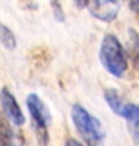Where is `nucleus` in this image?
Returning a JSON list of instances; mask_svg holds the SVG:
<instances>
[{"label":"nucleus","instance_id":"obj_1","mask_svg":"<svg viewBox=\"0 0 139 146\" xmlns=\"http://www.w3.org/2000/svg\"><path fill=\"white\" fill-rule=\"evenodd\" d=\"M99 60L103 67L117 78L123 77L128 68L123 46L112 34H108L103 38L99 49Z\"/></svg>","mask_w":139,"mask_h":146},{"label":"nucleus","instance_id":"obj_2","mask_svg":"<svg viewBox=\"0 0 139 146\" xmlns=\"http://www.w3.org/2000/svg\"><path fill=\"white\" fill-rule=\"evenodd\" d=\"M71 119L79 134L88 146H103L106 133L101 122L80 104L71 108Z\"/></svg>","mask_w":139,"mask_h":146},{"label":"nucleus","instance_id":"obj_3","mask_svg":"<svg viewBox=\"0 0 139 146\" xmlns=\"http://www.w3.org/2000/svg\"><path fill=\"white\" fill-rule=\"evenodd\" d=\"M26 105L35 123L37 139L40 145L45 146L49 143L47 127L51 121V115L42 100L36 93L28 94L26 99Z\"/></svg>","mask_w":139,"mask_h":146},{"label":"nucleus","instance_id":"obj_4","mask_svg":"<svg viewBox=\"0 0 139 146\" xmlns=\"http://www.w3.org/2000/svg\"><path fill=\"white\" fill-rule=\"evenodd\" d=\"M0 105L2 107L5 116L13 125L21 127L25 123L26 118L21 106L18 105L10 90L5 87H3L0 91Z\"/></svg>","mask_w":139,"mask_h":146},{"label":"nucleus","instance_id":"obj_5","mask_svg":"<svg viewBox=\"0 0 139 146\" xmlns=\"http://www.w3.org/2000/svg\"><path fill=\"white\" fill-rule=\"evenodd\" d=\"M121 10L120 0H93L90 12L95 19L103 22H111L117 19Z\"/></svg>","mask_w":139,"mask_h":146},{"label":"nucleus","instance_id":"obj_6","mask_svg":"<svg viewBox=\"0 0 139 146\" xmlns=\"http://www.w3.org/2000/svg\"><path fill=\"white\" fill-rule=\"evenodd\" d=\"M0 146H24V139L14 132L5 115H0Z\"/></svg>","mask_w":139,"mask_h":146},{"label":"nucleus","instance_id":"obj_7","mask_svg":"<svg viewBox=\"0 0 139 146\" xmlns=\"http://www.w3.org/2000/svg\"><path fill=\"white\" fill-rule=\"evenodd\" d=\"M122 117L127 122L130 136L139 145V106L133 103H126Z\"/></svg>","mask_w":139,"mask_h":146},{"label":"nucleus","instance_id":"obj_8","mask_svg":"<svg viewBox=\"0 0 139 146\" xmlns=\"http://www.w3.org/2000/svg\"><path fill=\"white\" fill-rule=\"evenodd\" d=\"M103 96H105V100H106L108 106L111 108V110L115 113L117 115L122 117L126 103L122 100L118 91L115 89H108L105 91Z\"/></svg>","mask_w":139,"mask_h":146},{"label":"nucleus","instance_id":"obj_9","mask_svg":"<svg viewBox=\"0 0 139 146\" xmlns=\"http://www.w3.org/2000/svg\"><path fill=\"white\" fill-rule=\"evenodd\" d=\"M0 43L9 51L15 50L16 46H17L14 33L3 23H0Z\"/></svg>","mask_w":139,"mask_h":146},{"label":"nucleus","instance_id":"obj_10","mask_svg":"<svg viewBox=\"0 0 139 146\" xmlns=\"http://www.w3.org/2000/svg\"><path fill=\"white\" fill-rule=\"evenodd\" d=\"M50 2H51L52 12H53V15L55 17V20L58 22L65 21L66 15H65V12L63 10V7L61 5V2L58 0H50Z\"/></svg>","mask_w":139,"mask_h":146},{"label":"nucleus","instance_id":"obj_11","mask_svg":"<svg viewBox=\"0 0 139 146\" xmlns=\"http://www.w3.org/2000/svg\"><path fill=\"white\" fill-rule=\"evenodd\" d=\"M79 9H84L90 5V0H73Z\"/></svg>","mask_w":139,"mask_h":146},{"label":"nucleus","instance_id":"obj_12","mask_svg":"<svg viewBox=\"0 0 139 146\" xmlns=\"http://www.w3.org/2000/svg\"><path fill=\"white\" fill-rule=\"evenodd\" d=\"M65 146H84V145H83L81 142L76 140V139H68L67 141H66Z\"/></svg>","mask_w":139,"mask_h":146},{"label":"nucleus","instance_id":"obj_13","mask_svg":"<svg viewBox=\"0 0 139 146\" xmlns=\"http://www.w3.org/2000/svg\"><path fill=\"white\" fill-rule=\"evenodd\" d=\"M138 1H139V0H138Z\"/></svg>","mask_w":139,"mask_h":146}]
</instances>
